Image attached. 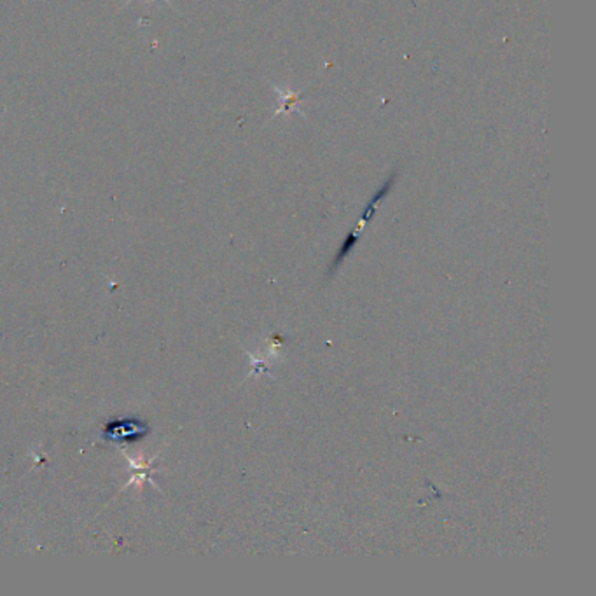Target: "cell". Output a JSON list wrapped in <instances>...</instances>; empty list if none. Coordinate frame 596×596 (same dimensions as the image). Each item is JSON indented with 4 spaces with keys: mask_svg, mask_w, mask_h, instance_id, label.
<instances>
[{
    "mask_svg": "<svg viewBox=\"0 0 596 596\" xmlns=\"http://www.w3.org/2000/svg\"><path fill=\"white\" fill-rule=\"evenodd\" d=\"M132 2L133 0H127V5H128V4H132ZM163 2H165V4H168V5H170V0H163Z\"/></svg>",
    "mask_w": 596,
    "mask_h": 596,
    "instance_id": "cell-2",
    "label": "cell"
},
{
    "mask_svg": "<svg viewBox=\"0 0 596 596\" xmlns=\"http://www.w3.org/2000/svg\"><path fill=\"white\" fill-rule=\"evenodd\" d=\"M359 232H361V228L354 230L352 232H348V236L345 238L343 245L339 247V250H337V254H336V258H334V263H332L331 266V273L334 269H337L339 265L350 256V252L355 249V245L359 243Z\"/></svg>",
    "mask_w": 596,
    "mask_h": 596,
    "instance_id": "cell-1",
    "label": "cell"
}]
</instances>
